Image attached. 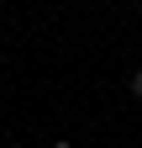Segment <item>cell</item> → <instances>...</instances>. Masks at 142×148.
Masks as SVG:
<instances>
[{
	"mask_svg": "<svg viewBox=\"0 0 142 148\" xmlns=\"http://www.w3.org/2000/svg\"><path fill=\"white\" fill-rule=\"evenodd\" d=\"M53 148H74V143H53Z\"/></svg>",
	"mask_w": 142,
	"mask_h": 148,
	"instance_id": "7a4b0ae2",
	"label": "cell"
},
{
	"mask_svg": "<svg viewBox=\"0 0 142 148\" xmlns=\"http://www.w3.org/2000/svg\"><path fill=\"white\" fill-rule=\"evenodd\" d=\"M132 95H137V101H142V69H137V74H132Z\"/></svg>",
	"mask_w": 142,
	"mask_h": 148,
	"instance_id": "6da1fadb",
	"label": "cell"
}]
</instances>
